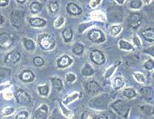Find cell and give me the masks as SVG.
I'll return each instance as SVG.
<instances>
[{"mask_svg":"<svg viewBox=\"0 0 154 119\" xmlns=\"http://www.w3.org/2000/svg\"><path fill=\"white\" fill-rule=\"evenodd\" d=\"M29 112L27 111H21L17 113L15 119H28L29 118Z\"/></svg>","mask_w":154,"mask_h":119,"instance_id":"cell-43","label":"cell"},{"mask_svg":"<svg viewBox=\"0 0 154 119\" xmlns=\"http://www.w3.org/2000/svg\"><path fill=\"white\" fill-rule=\"evenodd\" d=\"M143 67H144V69H145V70L148 71V72L153 71L154 70L153 58H149V59H147L146 62L143 64Z\"/></svg>","mask_w":154,"mask_h":119,"instance_id":"cell-38","label":"cell"},{"mask_svg":"<svg viewBox=\"0 0 154 119\" xmlns=\"http://www.w3.org/2000/svg\"><path fill=\"white\" fill-rule=\"evenodd\" d=\"M64 23H65V17H57V19L55 20L54 26L57 27V28H59V27H61L64 24Z\"/></svg>","mask_w":154,"mask_h":119,"instance_id":"cell-47","label":"cell"},{"mask_svg":"<svg viewBox=\"0 0 154 119\" xmlns=\"http://www.w3.org/2000/svg\"><path fill=\"white\" fill-rule=\"evenodd\" d=\"M133 78L139 84H146V78L142 72H135L133 73Z\"/></svg>","mask_w":154,"mask_h":119,"instance_id":"cell-37","label":"cell"},{"mask_svg":"<svg viewBox=\"0 0 154 119\" xmlns=\"http://www.w3.org/2000/svg\"><path fill=\"white\" fill-rule=\"evenodd\" d=\"M81 119H110L108 115L103 112H93L86 111L83 112Z\"/></svg>","mask_w":154,"mask_h":119,"instance_id":"cell-12","label":"cell"},{"mask_svg":"<svg viewBox=\"0 0 154 119\" xmlns=\"http://www.w3.org/2000/svg\"><path fill=\"white\" fill-rule=\"evenodd\" d=\"M92 16L94 17H98L97 19H100V20H103V21H106V16H105L101 11H95V12L92 14Z\"/></svg>","mask_w":154,"mask_h":119,"instance_id":"cell-49","label":"cell"},{"mask_svg":"<svg viewBox=\"0 0 154 119\" xmlns=\"http://www.w3.org/2000/svg\"><path fill=\"white\" fill-rule=\"evenodd\" d=\"M82 96L81 93L80 92H78V91H75V92H72V94H69L67 96H65L63 100V103L65 105H67L69 103H72L74 101L78 100L79 98H80Z\"/></svg>","mask_w":154,"mask_h":119,"instance_id":"cell-26","label":"cell"},{"mask_svg":"<svg viewBox=\"0 0 154 119\" xmlns=\"http://www.w3.org/2000/svg\"><path fill=\"white\" fill-rule=\"evenodd\" d=\"M38 93L42 96H47L50 93V86L49 84H43V85H38Z\"/></svg>","mask_w":154,"mask_h":119,"instance_id":"cell-34","label":"cell"},{"mask_svg":"<svg viewBox=\"0 0 154 119\" xmlns=\"http://www.w3.org/2000/svg\"><path fill=\"white\" fill-rule=\"evenodd\" d=\"M139 92L141 96L148 102H151L153 99V89L151 86H145L141 88Z\"/></svg>","mask_w":154,"mask_h":119,"instance_id":"cell-19","label":"cell"},{"mask_svg":"<svg viewBox=\"0 0 154 119\" xmlns=\"http://www.w3.org/2000/svg\"><path fill=\"white\" fill-rule=\"evenodd\" d=\"M32 63L36 67H42L43 65H45V59L42 56H34L32 58Z\"/></svg>","mask_w":154,"mask_h":119,"instance_id":"cell-39","label":"cell"},{"mask_svg":"<svg viewBox=\"0 0 154 119\" xmlns=\"http://www.w3.org/2000/svg\"><path fill=\"white\" fill-rule=\"evenodd\" d=\"M49 114V107L47 104L43 103L33 113V117L36 119H47Z\"/></svg>","mask_w":154,"mask_h":119,"instance_id":"cell-13","label":"cell"},{"mask_svg":"<svg viewBox=\"0 0 154 119\" xmlns=\"http://www.w3.org/2000/svg\"><path fill=\"white\" fill-rule=\"evenodd\" d=\"M88 38L90 41L96 43V44H101L106 42V37L105 33L98 30V29H92L88 32Z\"/></svg>","mask_w":154,"mask_h":119,"instance_id":"cell-7","label":"cell"},{"mask_svg":"<svg viewBox=\"0 0 154 119\" xmlns=\"http://www.w3.org/2000/svg\"><path fill=\"white\" fill-rule=\"evenodd\" d=\"M132 45H133V46H135V47L138 48V49H140V48L142 47L141 40H140L139 37H138L136 33H135V34H133V36H132Z\"/></svg>","mask_w":154,"mask_h":119,"instance_id":"cell-42","label":"cell"},{"mask_svg":"<svg viewBox=\"0 0 154 119\" xmlns=\"http://www.w3.org/2000/svg\"><path fill=\"white\" fill-rule=\"evenodd\" d=\"M51 119H65L63 115L57 111V110H54L51 113Z\"/></svg>","mask_w":154,"mask_h":119,"instance_id":"cell-46","label":"cell"},{"mask_svg":"<svg viewBox=\"0 0 154 119\" xmlns=\"http://www.w3.org/2000/svg\"><path fill=\"white\" fill-rule=\"evenodd\" d=\"M66 11L67 12L70 14V15H72V16H78V15H80L82 12H83V10L82 8L78 5L77 4L75 3H68L67 5H66Z\"/></svg>","mask_w":154,"mask_h":119,"instance_id":"cell-17","label":"cell"},{"mask_svg":"<svg viewBox=\"0 0 154 119\" xmlns=\"http://www.w3.org/2000/svg\"><path fill=\"white\" fill-rule=\"evenodd\" d=\"M94 70L93 68L89 64H85L81 70V74L85 77H91L94 74Z\"/></svg>","mask_w":154,"mask_h":119,"instance_id":"cell-33","label":"cell"},{"mask_svg":"<svg viewBox=\"0 0 154 119\" xmlns=\"http://www.w3.org/2000/svg\"><path fill=\"white\" fill-rule=\"evenodd\" d=\"M145 1H146V4H150V3H151L152 1H153V0H145Z\"/></svg>","mask_w":154,"mask_h":119,"instance_id":"cell-56","label":"cell"},{"mask_svg":"<svg viewBox=\"0 0 154 119\" xmlns=\"http://www.w3.org/2000/svg\"><path fill=\"white\" fill-rule=\"evenodd\" d=\"M21 60V54L17 50H12L5 56V64L7 65H15Z\"/></svg>","mask_w":154,"mask_h":119,"instance_id":"cell-10","label":"cell"},{"mask_svg":"<svg viewBox=\"0 0 154 119\" xmlns=\"http://www.w3.org/2000/svg\"><path fill=\"white\" fill-rule=\"evenodd\" d=\"M15 99L17 103L21 105H28L32 103V97L30 94L23 89H18L15 92Z\"/></svg>","mask_w":154,"mask_h":119,"instance_id":"cell-6","label":"cell"},{"mask_svg":"<svg viewBox=\"0 0 154 119\" xmlns=\"http://www.w3.org/2000/svg\"><path fill=\"white\" fill-rule=\"evenodd\" d=\"M120 64H121V61H118V62H116V63L112 64V65L109 66V67L107 68V70H106V73H105V78H106V79H109L110 78H112V75L114 74V72H115V71L117 70V68H118Z\"/></svg>","mask_w":154,"mask_h":119,"instance_id":"cell-29","label":"cell"},{"mask_svg":"<svg viewBox=\"0 0 154 119\" xmlns=\"http://www.w3.org/2000/svg\"><path fill=\"white\" fill-rule=\"evenodd\" d=\"M122 95L124 96V97H125L126 99L131 100V99H133V98L137 97L138 92H137V90L134 88L126 87L124 88V90L122 91Z\"/></svg>","mask_w":154,"mask_h":119,"instance_id":"cell-21","label":"cell"},{"mask_svg":"<svg viewBox=\"0 0 154 119\" xmlns=\"http://www.w3.org/2000/svg\"><path fill=\"white\" fill-rule=\"evenodd\" d=\"M11 24L13 27H15L17 29H19L24 22V13L23 11H13L11 13Z\"/></svg>","mask_w":154,"mask_h":119,"instance_id":"cell-11","label":"cell"},{"mask_svg":"<svg viewBox=\"0 0 154 119\" xmlns=\"http://www.w3.org/2000/svg\"><path fill=\"white\" fill-rule=\"evenodd\" d=\"M73 63V59L68 55L61 56L57 60V67L58 69H65L71 66Z\"/></svg>","mask_w":154,"mask_h":119,"instance_id":"cell-15","label":"cell"},{"mask_svg":"<svg viewBox=\"0 0 154 119\" xmlns=\"http://www.w3.org/2000/svg\"><path fill=\"white\" fill-rule=\"evenodd\" d=\"M77 79V76L74 74V73H68L66 76H65V80L67 81V83H69V84H72L74 83L75 81Z\"/></svg>","mask_w":154,"mask_h":119,"instance_id":"cell-45","label":"cell"},{"mask_svg":"<svg viewBox=\"0 0 154 119\" xmlns=\"http://www.w3.org/2000/svg\"><path fill=\"white\" fill-rule=\"evenodd\" d=\"M143 1L142 0H131L129 4V7L131 10H139L143 7Z\"/></svg>","mask_w":154,"mask_h":119,"instance_id":"cell-36","label":"cell"},{"mask_svg":"<svg viewBox=\"0 0 154 119\" xmlns=\"http://www.w3.org/2000/svg\"><path fill=\"white\" fill-rule=\"evenodd\" d=\"M139 111L141 113L146 116H154V106L152 104H142L139 107Z\"/></svg>","mask_w":154,"mask_h":119,"instance_id":"cell-25","label":"cell"},{"mask_svg":"<svg viewBox=\"0 0 154 119\" xmlns=\"http://www.w3.org/2000/svg\"><path fill=\"white\" fill-rule=\"evenodd\" d=\"M15 44V37L11 32H2L0 33V49L7 50Z\"/></svg>","mask_w":154,"mask_h":119,"instance_id":"cell-3","label":"cell"},{"mask_svg":"<svg viewBox=\"0 0 154 119\" xmlns=\"http://www.w3.org/2000/svg\"><path fill=\"white\" fill-rule=\"evenodd\" d=\"M10 0H0V7H6L9 5Z\"/></svg>","mask_w":154,"mask_h":119,"instance_id":"cell-51","label":"cell"},{"mask_svg":"<svg viewBox=\"0 0 154 119\" xmlns=\"http://www.w3.org/2000/svg\"><path fill=\"white\" fill-rule=\"evenodd\" d=\"M38 43L39 47L44 50H51L56 46V41L54 38L48 33H43L38 36Z\"/></svg>","mask_w":154,"mask_h":119,"instance_id":"cell-2","label":"cell"},{"mask_svg":"<svg viewBox=\"0 0 154 119\" xmlns=\"http://www.w3.org/2000/svg\"><path fill=\"white\" fill-rule=\"evenodd\" d=\"M152 78L154 79V72H152Z\"/></svg>","mask_w":154,"mask_h":119,"instance_id":"cell-57","label":"cell"},{"mask_svg":"<svg viewBox=\"0 0 154 119\" xmlns=\"http://www.w3.org/2000/svg\"><path fill=\"white\" fill-rule=\"evenodd\" d=\"M111 35L113 36V37H117L118 35L120 34V32H122V26L119 24H115L112 25V28H111Z\"/></svg>","mask_w":154,"mask_h":119,"instance_id":"cell-40","label":"cell"},{"mask_svg":"<svg viewBox=\"0 0 154 119\" xmlns=\"http://www.w3.org/2000/svg\"><path fill=\"white\" fill-rule=\"evenodd\" d=\"M141 34L146 42H149V43L154 42V28H151V27L146 28L142 31Z\"/></svg>","mask_w":154,"mask_h":119,"instance_id":"cell-22","label":"cell"},{"mask_svg":"<svg viewBox=\"0 0 154 119\" xmlns=\"http://www.w3.org/2000/svg\"><path fill=\"white\" fill-rule=\"evenodd\" d=\"M125 81L123 77H116L112 81V86L114 90H119L122 88L125 87Z\"/></svg>","mask_w":154,"mask_h":119,"instance_id":"cell-24","label":"cell"},{"mask_svg":"<svg viewBox=\"0 0 154 119\" xmlns=\"http://www.w3.org/2000/svg\"><path fill=\"white\" fill-rule=\"evenodd\" d=\"M42 8H43V5L39 2H38V1H34L30 5V10H31V11L32 12L33 14L38 13L42 10Z\"/></svg>","mask_w":154,"mask_h":119,"instance_id":"cell-35","label":"cell"},{"mask_svg":"<svg viewBox=\"0 0 154 119\" xmlns=\"http://www.w3.org/2000/svg\"><path fill=\"white\" fill-rule=\"evenodd\" d=\"M143 22V16L139 12H132L127 18L128 26L132 29H138Z\"/></svg>","mask_w":154,"mask_h":119,"instance_id":"cell-9","label":"cell"},{"mask_svg":"<svg viewBox=\"0 0 154 119\" xmlns=\"http://www.w3.org/2000/svg\"><path fill=\"white\" fill-rule=\"evenodd\" d=\"M5 23V17L3 16V14L0 13V25Z\"/></svg>","mask_w":154,"mask_h":119,"instance_id":"cell-53","label":"cell"},{"mask_svg":"<svg viewBox=\"0 0 154 119\" xmlns=\"http://www.w3.org/2000/svg\"><path fill=\"white\" fill-rule=\"evenodd\" d=\"M137 119H141V118H137Z\"/></svg>","mask_w":154,"mask_h":119,"instance_id":"cell-59","label":"cell"},{"mask_svg":"<svg viewBox=\"0 0 154 119\" xmlns=\"http://www.w3.org/2000/svg\"><path fill=\"white\" fill-rule=\"evenodd\" d=\"M110 107L119 116H120L122 118L128 119L131 112V104L128 102L117 99L112 103H110Z\"/></svg>","mask_w":154,"mask_h":119,"instance_id":"cell-1","label":"cell"},{"mask_svg":"<svg viewBox=\"0 0 154 119\" xmlns=\"http://www.w3.org/2000/svg\"><path fill=\"white\" fill-rule=\"evenodd\" d=\"M23 45H24V49L28 51H31L32 52L36 50V44H35V42L31 38H23Z\"/></svg>","mask_w":154,"mask_h":119,"instance_id":"cell-27","label":"cell"},{"mask_svg":"<svg viewBox=\"0 0 154 119\" xmlns=\"http://www.w3.org/2000/svg\"><path fill=\"white\" fill-rule=\"evenodd\" d=\"M59 107H60V110H61L63 116H65L68 118H73V117H74L73 111L72 110H70V109H67L65 106V104L62 102H59Z\"/></svg>","mask_w":154,"mask_h":119,"instance_id":"cell-31","label":"cell"},{"mask_svg":"<svg viewBox=\"0 0 154 119\" xmlns=\"http://www.w3.org/2000/svg\"><path fill=\"white\" fill-rule=\"evenodd\" d=\"M118 45H119V48L120 50H125V51H131V50H134V46L132 45V44H131L129 41L125 40L124 38L119 40Z\"/></svg>","mask_w":154,"mask_h":119,"instance_id":"cell-23","label":"cell"},{"mask_svg":"<svg viewBox=\"0 0 154 119\" xmlns=\"http://www.w3.org/2000/svg\"><path fill=\"white\" fill-rule=\"evenodd\" d=\"M109 102V96L107 94H102V95H97L91 100H90L89 105L90 107L93 109H103L106 107L107 103Z\"/></svg>","mask_w":154,"mask_h":119,"instance_id":"cell-4","label":"cell"},{"mask_svg":"<svg viewBox=\"0 0 154 119\" xmlns=\"http://www.w3.org/2000/svg\"><path fill=\"white\" fill-rule=\"evenodd\" d=\"M90 59L91 60V62L93 64L98 65V66H101V65L105 64L106 62V56L99 50H91V53H90Z\"/></svg>","mask_w":154,"mask_h":119,"instance_id":"cell-8","label":"cell"},{"mask_svg":"<svg viewBox=\"0 0 154 119\" xmlns=\"http://www.w3.org/2000/svg\"><path fill=\"white\" fill-rule=\"evenodd\" d=\"M15 112V108H13V107H6V108H5L3 111H2V114H3V116H5V117H8L10 115H11V114H13Z\"/></svg>","mask_w":154,"mask_h":119,"instance_id":"cell-44","label":"cell"},{"mask_svg":"<svg viewBox=\"0 0 154 119\" xmlns=\"http://www.w3.org/2000/svg\"><path fill=\"white\" fill-rule=\"evenodd\" d=\"M62 37L65 43H70L73 38V32L72 27H67L62 32Z\"/></svg>","mask_w":154,"mask_h":119,"instance_id":"cell-30","label":"cell"},{"mask_svg":"<svg viewBox=\"0 0 154 119\" xmlns=\"http://www.w3.org/2000/svg\"><path fill=\"white\" fill-rule=\"evenodd\" d=\"M115 1H116L119 5H123V4L125 2V0H115Z\"/></svg>","mask_w":154,"mask_h":119,"instance_id":"cell-54","label":"cell"},{"mask_svg":"<svg viewBox=\"0 0 154 119\" xmlns=\"http://www.w3.org/2000/svg\"><path fill=\"white\" fill-rule=\"evenodd\" d=\"M85 51V46L81 43H75L72 46V52L76 56H81Z\"/></svg>","mask_w":154,"mask_h":119,"instance_id":"cell-32","label":"cell"},{"mask_svg":"<svg viewBox=\"0 0 154 119\" xmlns=\"http://www.w3.org/2000/svg\"><path fill=\"white\" fill-rule=\"evenodd\" d=\"M58 8H59V5H58V3L57 1H51L49 3L48 9L50 11V12L51 13H56L58 11Z\"/></svg>","mask_w":154,"mask_h":119,"instance_id":"cell-41","label":"cell"},{"mask_svg":"<svg viewBox=\"0 0 154 119\" xmlns=\"http://www.w3.org/2000/svg\"><path fill=\"white\" fill-rule=\"evenodd\" d=\"M36 78V75L30 69H24L19 74V79L24 83H32Z\"/></svg>","mask_w":154,"mask_h":119,"instance_id":"cell-14","label":"cell"},{"mask_svg":"<svg viewBox=\"0 0 154 119\" xmlns=\"http://www.w3.org/2000/svg\"><path fill=\"white\" fill-rule=\"evenodd\" d=\"M51 82L52 84V87L55 90H61L64 88V84H63V81L61 78H59L58 77H52L51 78Z\"/></svg>","mask_w":154,"mask_h":119,"instance_id":"cell-28","label":"cell"},{"mask_svg":"<svg viewBox=\"0 0 154 119\" xmlns=\"http://www.w3.org/2000/svg\"><path fill=\"white\" fill-rule=\"evenodd\" d=\"M46 20L41 17H30L29 18V24L31 26L35 28H42L46 25Z\"/></svg>","mask_w":154,"mask_h":119,"instance_id":"cell-20","label":"cell"},{"mask_svg":"<svg viewBox=\"0 0 154 119\" xmlns=\"http://www.w3.org/2000/svg\"><path fill=\"white\" fill-rule=\"evenodd\" d=\"M32 119H36V118H35V117H33V118Z\"/></svg>","mask_w":154,"mask_h":119,"instance_id":"cell-58","label":"cell"},{"mask_svg":"<svg viewBox=\"0 0 154 119\" xmlns=\"http://www.w3.org/2000/svg\"><path fill=\"white\" fill-rule=\"evenodd\" d=\"M84 88H85V92L90 96L98 95L100 93V91L102 90L100 84L95 80H89V81L85 82L84 84Z\"/></svg>","mask_w":154,"mask_h":119,"instance_id":"cell-5","label":"cell"},{"mask_svg":"<svg viewBox=\"0 0 154 119\" xmlns=\"http://www.w3.org/2000/svg\"><path fill=\"white\" fill-rule=\"evenodd\" d=\"M17 2L19 3V4H21V5H23V4H24L26 2V0H17Z\"/></svg>","mask_w":154,"mask_h":119,"instance_id":"cell-55","label":"cell"},{"mask_svg":"<svg viewBox=\"0 0 154 119\" xmlns=\"http://www.w3.org/2000/svg\"><path fill=\"white\" fill-rule=\"evenodd\" d=\"M139 60V56L136 53H131L129 55L123 56V62L125 65H126L127 67H131L135 64H137Z\"/></svg>","mask_w":154,"mask_h":119,"instance_id":"cell-16","label":"cell"},{"mask_svg":"<svg viewBox=\"0 0 154 119\" xmlns=\"http://www.w3.org/2000/svg\"><path fill=\"white\" fill-rule=\"evenodd\" d=\"M101 1H102V0H94V2L91 4V7H95L96 5H99V4L101 3Z\"/></svg>","mask_w":154,"mask_h":119,"instance_id":"cell-52","label":"cell"},{"mask_svg":"<svg viewBox=\"0 0 154 119\" xmlns=\"http://www.w3.org/2000/svg\"><path fill=\"white\" fill-rule=\"evenodd\" d=\"M12 71L9 67H0V84L8 82L11 77Z\"/></svg>","mask_w":154,"mask_h":119,"instance_id":"cell-18","label":"cell"},{"mask_svg":"<svg viewBox=\"0 0 154 119\" xmlns=\"http://www.w3.org/2000/svg\"><path fill=\"white\" fill-rule=\"evenodd\" d=\"M90 25H91V23H85V24H81L79 27V32H83L86 28H88Z\"/></svg>","mask_w":154,"mask_h":119,"instance_id":"cell-50","label":"cell"},{"mask_svg":"<svg viewBox=\"0 0 154 119\" xmlns=\"http://www.w3.org/2000/svg\"><path fill=\"white\" fill-rule=\"evenodd\" d=\"M143 51H144V53H146L147 55L151 56L152 57H153L154 58V45L153 46H150V47L146 48V49H145Z\"/></svg>","mask_w":154,"mask_h":119,"instance_id":"cell-48","label":"cell"}]
</instances>
